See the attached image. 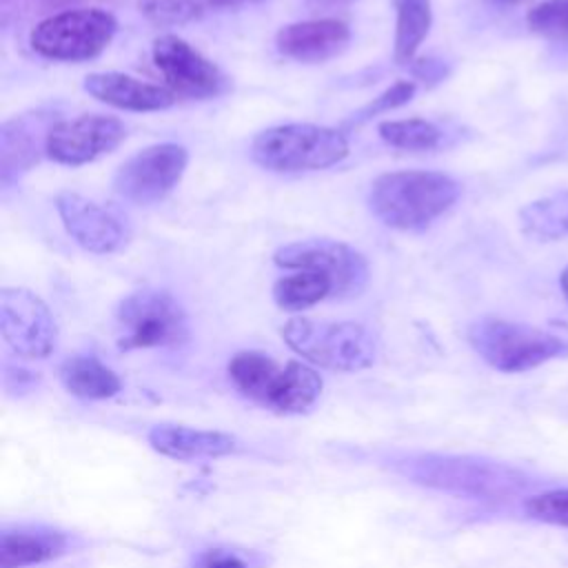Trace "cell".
Instances as JSON below:
<instances>
[{"mask_svg":"<svg viewBox=\"0 0 568 568\" xmlns=\"http://www.w3.org/2000/svg\"><path fill=\"white\" fill-rule=\"evenodd\" d=\"M459 197V184L439 171H390L373 180L371 211L390 229L419 231L446 213Z\"/></svg>","mask_w":568,"mask_h":568,"instance_id":"6da1fadb","label":"cell"},{"mask_svg":"<svg viewBox=\"0 0 568 568\" xmlns=\"http://www.w3.org/2000/svg\"><path fill=\"white\" fill-rule=\"evenodd\" d=\"M229 379L251 402L284 415L308 410L322 395V377L302 362L280 366L260 351H240L229 362Z\"/></svg>","mask_w":568,"mask_h":568,"instance_id":"7a4b0ae2","label":"cell"},{"mask_svg":"<svg viewBox=\"0 0 568 568\" xmlns=\"http://www.w3.org/2000/svg\"><path fill=\"white\" fill-rule=\"evenodd\" d=\"M348 155V140L333 126L291 122L264 129L253 138L251 158L277 173L320 171Z\"/></svg>","mask_w":568,"mask_h":568,"instance_id":"3957f363","label":"cell"},{"mask_svg":"<svg viewBox=\"0 0 568 568\" xmlns=\"http://www.w3.org/2000/svg\"><path fill=\"white\" fill-rule=\"evenodd\" d=\"M282 337L297 355L326 371H364L377 357L373 335L355 322L293 317L282 326Z\"/></svg>","mask_w":568,"mask_h":568,"instance_id":"277c9868","label":"cell"},{"mask_svg":"<svg viewBox=\"0 0 568 568\" xmlns=\"http://www.w3.org/2000/svg\"><path fill=\"white\" fill-rule=\"evenodd\" d=\"M399 473L415 484L473 497H501L526 486L524 475L506 464L462 455H413Z\"/></svg>","mask_w":568,"mask_h":568,"instance_id":"5b68a950","label":"cell"},{"mask_svg":"<svg viewBox=\"0 0 568 568\" xmlns=\"http://www.w3.org/2000/svg\"><path fill=\"white\" fill-rule=\"evenodd\" d=\"M118 346L122 351L171 348L189 337L184 308L166 291H135L115 308Z\"/></svg>","mask_w":568,"mask_h":568,"instance_id":"8992f818","label":"cell"},{"mask_svg":"<svg viewBox=\"0 0 568 568\" xmlns=\"http://www.w3.org/2000/svg\"><path fill=\"white\" fill-rule=\"evenodd\" d=\"M468 342L484 362L504 373H521L568 353L564 339L541 328L497 317L470 324Z\"/></svg>","mask_w":568,"mask_h":568,"instance_id":"52a82bcc","label":"cell"},{"mask_svg":"<svg viewBox=\"0 0 568 568\" xmlns=\"http://www.w3.org/2000/svg\"><path fill=\"white\" fill-rule=\"evenodd\" d=\"M118 20L102 9H71L38 22L29 36L31 49L49 60L82 62L100 55L113 40Z\"/></svg>","mask_w":568,"mask_h":568,"instance_id":"ba28073f","label":"cell"},{"mask_svg":"<svg viewBox=\"0 0 568 568\" xmlns=\"http://www.w3.org/2000/svg\"><path fill=\"white\" fill-rule=\"evenodd\" d=\"M273 262L282 268L317 271L333 280L335 297L359 295L368 282V262L353 246L337 240H300L280 246Z\"/></svg>","mask_w":568,"mask_h":568,"instance_id":"9c48e42d","label":"cell"},{"mask_svg":"<svg viewBox=\"0 0 568 568\" xmlns=\"http://www.w3.org/2000/svg\"><path fill=\"white\" fill-rule=\"evenodd\" d=\"M189 153L182 144H151L120 164L113 189L133 204H153L164 200L182 180Z\"/></svg>","mask_w":568,"mask_h":568,"instance_id":"30bf717a","label":"cell"},{"mask_svg":"<svg viewBox=\"0 0 568 568\" xmlns=\"http://www.w3.org/2000/svg\"><path fill=\"white\" fill-rule=\"evenodd\" d=\"M0 333L9 348L27 359L49 357L58 344V324L49 306L31 291H0Z\"/></svg>","mask_w":568,"mask_h":568,"instance_id":"8fae6325","label":"cell"},{"mask_svg":"<svg viewBox=\"0 0 568 568\" xmlns=\"http://www.w3.org/2000/svg\"><path fill=\"white\" fill-rule=\"evenodd\" d=\"M126 138V126L111 115L84 113L51 124L44 153L67 166H80L111 153Z\"/></svg>","mask_w":568,"mask_h":568,"instance_id":"7c38bea8","label":"cell"},{"mask_svg":"<svg viewBox=\"0 0 568 568\" xmlns=\"http://www.w3.org/2000/svg\"><path fill=\"white\" fill-rule=\"evenodd\" d=\"M153 62L175 95L204 100L222 91L220 69L186 40L164 33L153 42Z\"/></svg>","mask_w":568,"mask_h":568,"instance_id":"4fadbf2b","label":"cell"},{"mask_svg":"<svg viewBox=\"0 0 568 568\" xmlns=\"http://www.w3.org/2000/svg\"><path fill=\"white\" fill-rule=\"evenodd\" d=\"M55 209L67 233L89 253L106 255L126 242V226L122 220L80 193H58Z\"/></svg>","mask_w":568,"mask_h":568,"instance_id":"5bb4252c","label":"cell"},{"mask_svg":"<svg viewBox=\"0 0 568 568\" xmlns=\"http://www.w3.org/2000/svg\"><path fill=\"white\" fill-rule=\"evenodd\" d=\"M351 40L348 24L337 18H320L286 24L277 31V51L297 62H324L337 55Z\"/></svg>","mask_w":568,"mask_h":568,"instance_id":"9a60e30c","label":"cell"},{"mask_svg":"<svg viewBox=\"0 0 568 568\" xmlns=\"http://www.w3.org/2000/svg\"><path fill=\"white\" fill-rule=\"evenodd\" d=\"M84 89L95 100L124 111H162L175 102V93L171 89L142 82L118 71L87 75Z\"/></svg>","mask_w":568,"mask_h":568,"instance_id":"2e32d148","label":"cell"},{"mask_svg":"<svg viewBox=\"0 0 568 568\" xmlns=\"http://www.w3.org/2000/svg\"><path fill=\"white\" fill-rule=\"evenodd\" d=\"M153 450L171 459L224 457L240 450L237 437L220 430H204L178 424H158L146 435Z\"/></svg>","mask_w":568,"mask_h":568,"instance_id":"e0dca14e","label":"cell"},{"mask_svg":"<svg viewBox=\"0 0 568 568\" xmlns=\"http://www.w3.org/2000/svg\"><path fill=\"white\" fill-rule=\"evenodd\" d=\"M69 535L53 528L20 526L0 535V568H27L62 557Z\"/></svg>","mask_w":568,"mask_h":568,"instance_id":"ac0fdd59","label":"cell"},{"mask_svg":"<svg viewBox=\"0 0 568 568\" xmlns=\"http://www.w3.org/2000/svg\"><path fill=\"white\" fill-rule=\"evenodd\" d=\"M51 126L42 129L40 118L20 115L7 120L0 131V155H2V184L20 178L22 171H29L38 162L40 149L44 151L47 133Z\"/></svg>","mask_w":568,"mask_h":568,"instance_id":"d6986e66","label":"cell"},{"mask_svg":"<svg viewBox=\"0 0 568 568\" xmlns=\"http://www.w3.org/2000/svg\"><path fill=\"white\" fill-rule=\"evenodd\" d=\"M60 379L71 395L82 399H106L122 388L115 371L91 355L69 357L60 366Z\"/></svg>","mask_w":568,"mask_h":568,"instance_id":"ffe728a7","label":"cell"},{"mask_svg":"<svg viewBox=\"0 0 568 568\" xmlns=\"http://www.w3.org/2000/svg\"><path fill=\"white\" fill-rule=\"evenodd\" d=\"M395 42L393 58L397 64L413 62L419 44L428 36L433 22L430 0H395Z\"/></svg>","mask_w":568,"mask_h":568,"instance_id":"44dd1931","label":"cell"},{"mask_svg":"<svg viewBox=\"0 0 568 568\" xmlns=\"http://www.w3.org/2000/svg\"><path fill=\"white\" fill-rule=\"evenodd\" d=\"M521 231L528 237L552 242L568 235V191L535 200L519 211Z\"/></svg>","mask_w":568,"mask_h":568,"instance_id":"7402d4cb","label":"cell"},{"mask_svg":"<svg viewBox=\"0 0 568 568\" xmlns=\"http://www.w3.org/2000/svg\"><path fill=\"white\" fill-rule=\"evenodd\" d=\"M333 295V280L317 271H297L275 282L273 300L284 311H304Z\"/></svg>","mask_w":568,"mask_h":568,"instance_id":"603a6c76","label":"cell"},{"mask_svg":"<svg viewBox=\"0 0 568 568\" xmlns=\"http://www.w3.org/2000/svg\"><path fill=\"white\" fill-rule=\"evenodd\" d=\"M377 133L386 144L404 151H430L442 142L439 126L422 118L379 122Z\"/></svg>","mask_w":568,"mask_h":568,"instance_id":"cb8c5ba5","label":"cell"},{"mask_svg":"<svg viewBox=\"0 0 568 568\" xmlns=\"http://www.w3.org/2000/svg\"><path fill=\"white\" fill-rule=\"evenodd\" d=\"M526 22L530 31L546 40L568 42V0H544L535 4L528 11Z\"/></svg>","mask_w":568,"mask_h":568,"instance_id":"d4e9b609","label":"cell"},{"mask_svg":"<svg viewBox=\"0 0 568 568\" xmlns=\"http://www.w3.org/2000/svg\"><path fill=\"white\" fill-rule=\"evenodd\" d=\"M138 9L155 27H175L200 16L195 0H138Z\"/></svg>","mask_w":568,"mask_h":568,"instance_id":"484cf974","label":"cell"},{"mask_svg":"<svg viewBox=\"0 0 568 568\" xmlns=\"http://www.w3.org/2000/svg\"><path fill=\"white\" fill-rule=\"evenodd\" d=\"M526 513L537 521L568 528V488L532 495L526 501Z\"/></svg>","mask_w":568,"mask_h":568,"instance_id":"4316f807","label":"cell"},{"mask_svg":"<svg viewBox=\"0 0 568 568\" xmlns=\"http://www.w3.org/2000/svg\"><path fill=\"white\" fill-rule=\"evenodd\" d=\"M415 82L413 80H397L395 84H390L386 91H382L377 98H373V102H368L366 106H362L355 115L353 122H364L377 113H386L390 109H397L406 102H410V98L415 95Z\"/></svg>","mask_w":568,"mask_h":568,"instance_id":"83f0119b","label":"cell"},{"mask_svg":"<svg viewBox=\"0 0 568 568\" xmlns=\"http://www.w3.org/2000/svg\"><path fill=\"white\" fill-rule=\"evenodd\" d=\"M191 568H255V564L240 550L215 546L197 552Z\"/></svg>","mask_w":568,"mask_h":568,"instance_id":"f1b7e54d","label":"cell"},{"mask_svg":"<svg viewBox=\"0 0 568 568\" xmlns=\"http://www.w3.org/2000/svg\"><path fill=\"white\" fill-rule=\"evenodd\" d=\"M415 73L422 78V80H428V82H437L446 75V67L439 62V60H419L415 64Z\"/></svg>","mask_w":568,"mask_h":568,"instance_id":"f546056e","label":"cell"},{"mask_svg":"<svg viewBox=\"0 0 568 568\" xmlns=\"http://www.w3.org/2000/svg\"><path fill=\"white\" fill-rule=\"evenodd\" d=\"M209 4H215V7H231V4H240V2H246V0H206Z\"/></svg>","mask_w":568,"mask_h":568,"instance_id":"4dcf8cb0","label":"cell"},{"mask_svg":"<svg viewBox=\"0 0 568 568\" xmlns=\"http://www.w3.org/2000/svg\"><path fill=\"white\" fill-rule=\"evenodd\" d=\"M561 288H564V295H566V300H568V266H566V271L561 273Z\"/></svg>","mask_w":568,"mask_h":568,"instance_id":"1f68e13d","label":"cell"},{"mask_svg":"<svg viewBox=\"0 0 568 568\" xmlns=\"http://www.w3.org/2000/svg\"><path fill=\"white\" fill-rule=\"evenodd\" d=\"M497 2H504V4H515V2H519V0H497Z\"/></svg>","mask_w":568,"mask_h":568,"instance_id":"d6a6232c","label":"cell"},{"mask_svg":"<svg viewBox=\"0 0 568 568\" xmlns=\"http://www.w3.org/2000/svg\"><path fill=\"white\" fill-rule=\"evenodd\" d=\"M320 2H344V0H320Z\"/></svg>","mask_w":568,"mask_h":568,"instance_id":"836d02e7","label":"cell"}]
</instances>
